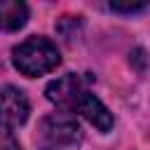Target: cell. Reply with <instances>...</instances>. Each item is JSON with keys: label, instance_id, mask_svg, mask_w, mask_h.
<instances>
[{"label": "cell", "instance_id": "obj_1", "mask_svg": "<svg viewBox=\"0 0 150 150\" xmlns=\"http://www.w3.org/2000/svg\"><path fill=\"white\" fill-rule=\"evenodd\" d=\"M12 61H14L16 70L23 73L26 77H38V75L54 70L61 63V56H59V49L52 40L28 38V40H23L21 45L14 47Z\"/></svg>", "mask_w": 150, "mask_h": 150}, {"label": "cell", "instance_id": "obj_2", "mask_svg": "<svg viewBox=\"0 0 150 150\" xmlns=\"http://www.w3.org/2000/svg\"><path fill=\"white\" fill-rule=\"evenodd\" d=\"M82 138V131L73 115L68 112H52L47 115L35 134V143L40 150H70Z\"/></svg>", "mask_w": 150, "mask_h": 150}, {"label": "cell", "instance_id": "obj_3", "mask_svg": "<svg viewBox=\"0 0 150 150\" xmlns=\"http://www.w3.org/2000/svg\"><path fill=\"white\" fill-rule=\"evenodd\" d=\"M30 105L21 89L16 87H2L0 89V124L7 129H16L28 120Z\"/></svg>", "mask_w": 150, "mask_h": 150}, {"label": "cell", "instance_id": "obj_4", "mask_svg": "<svg viewBox=\"0 0 150 150\" xmlns=\"http://www.w3.org/2000/svg\"><path fill=\"white\" fill-rule=\"evenodd\" d=\"M84 91H87V89H84V80H82L80 75L68 73V75L49 82V87H47V98H49L54 105H59V108L75 110V105H77V101L82 98Z\"/></svg>", "mask_w": 150, "mask_h": 150}, {"label": "cell", "instance_id": "obj_5", "mask_svg": "<svg viewBox=\"0 0 150 150\" xmlns=\"http://www.w3.org/2000/svg\"><path fill=\"white\" fill-rule=\"evenodd\" d=\"M75 110H77L91 127H96L98 131H110V129H112V115H110V110H108V108L101 103V98H96L94 94L84 91L82 98L77 101Z\"/></svg>", "mask_w": 150, "mask_h": 150}, {"label": "cell", "instance_id": "obj_6", "mask_svg": "<svg viewBox=\"0 0 150 150\" xmlns=\"http://www.w3.org/2000/svg\"><path fill=\"white\" fill-rule=\"evenodd\" d=\"M28 21V7L19 0H0V28L19 30Z\"/></svg>", "mask_w": 150, "mask_h": 150}, {"label": "cell", "instance_id": "obj_7", "mask_svg": "<svg viewBox=\"0 0 150 150\" xmlns=\"http://www.w3.org/2000/svg\"><path fill=\"white\" fill-rule=\"evenodd\" d=\"M143 7H145V2H110V9H115V12H138Z\"/></svg>", "mask_w": 150, "mask_h": 150}, {"label": "cell", "instance_id": "obj_8", "mask_svg": "<svg viewBox=\"0 0 150 150\" xmlns=\"http://www.w3.org/2000/svg\"><path fill=\"white\" fill-rule=\"evenodd\" d=\"M0 150H21V148H19V143H16V138L12 134L0 131Z\"/></svg>", "mask_w": 150, "mask_h": 150}]
</instances>
